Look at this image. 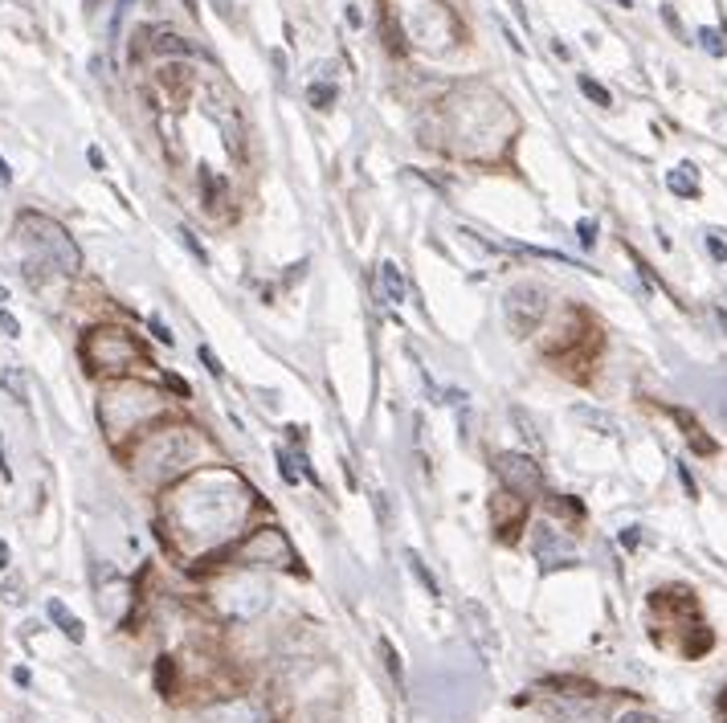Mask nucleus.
Wrapping results in <instances>:
<instances>
[{
  "label": "nucleus",
  "instance_id": "1",
  "mask_svg": "<svg viewBox=\"0 0 727 723\" xmlns=\"http://www.w3.org/2000/svg\"><path fill=\"white\" fill-rule=\"evenodd\" d=\"M249 503H254V491L242 482V475L218 466V470L188 475L176 491H168L164 515H168L172 539L188 556H197L237 536L249 515Z\"/></svg>",
  "mask_w": 727,
  "mask_h": 723
},
{
  "label": "nucleus",
  "instance_id": "2",
  "mask_svg": "<svg viewBox=\"0 0 727 723\" xmlns=\"http://www.w3.org/2000/svg\"><path fill=\"white\" fill-rule=\"evenodd\" d=\"M204 454V442L192 433V425H164V430L148 433L136 450V470L148 482H172L185 470H192Z\"/></svg>",
  "mask_w": 727,
  "mask_h": 723
},
{
  "label": "nucleus",
  "instance_id": "3",
  "mask_svg": "<svg viewBox=\"0 0 727 723\" xmlns=\"http://www.w3.org/2000/svg\"><path fill=\"white\" fill-rule=\"evenodd\" d=\"M164 409H168V400L160 397L155 388L140 385V381H119V385L103 388V397H98V421H103V430H107L110 442L143 430V425L155 421Z\"/></svg>",
  "mask_w": 727,
  "mask_h": 723
},
{
  "label": "nucleus",
  "instance_id": "4",
  "mask_svg": "<svg viewBox=\"0 0 727 723\" xmlns=\"http://www.w3.org/2000/svg\"><path fill=\"white\" fill-rule=\"evenodd\" d=\"M16 237H21V246L33 254V263L49 266V270H58V275H78V270H82V249H78V242L66 233V225H58L54 217L21 213L16 217Z\"/></svg>",
  "mask_w": 727,
  "mask_h": 723
},
{
  "label": "nucleus",
  "instance_id": "5",
  "mask_svg": "<svg viewBox=\"0 0 727 723\" xmlns=\"http://www.w3.org/2000/svg\"><path fill=\"white\" fill-rule=\"evenodd\" d=\"M213 600L230 621H258L270 609V581L258 572H233L213 588Z\"/></svg>",
  "mask_w": 727,
  "mask_h": 723
},
{
  "label": "nucleus",
  "instance_id": "6",
  "mask_svg": "<svg viewBox=\"0 0 727 723\" xmlns=\"http://www.w3.org/2000/svg\"><path fill=\"white\" fill-rule=\"evenodd\" d=\"M82 360L94 372H124L140 360V343L124 327H94L82 336Z\"/></svg>",
  "mask_w": 727,
  "mask_h": 723
},
{
  "label": "nucleus",
  "instance_id": "7",
  "mask_svg": "<svg viewBox=\"0 0 727 723\" xmlns=\"http://www.w3.org/2000/svg\"><path fill=\"white\" fill-rule=\"evenodd\" d=\"M503 315H507L511 336H536L548 315V291L536 287V282H519L503 294Z\"/></svg>",
  "mask_w": 727,
  "mask_h": 723
},
{
  "label": "nucleus",
  "instance_id": "8",
  "mask_svg": "<svg viewBox=\"0 0 727 723\" xmlns=\"http://www.w3.org/2000/svg\"><path fill=\"white\" fill-rule=\"evenodd\" d=\"M495 475L503 482V491L519 494V499H531V494L543 491V470L531 454H519V450H503L495 458Z\"/></svg>",
  "mask_w": 727,
  "mask_h": 723
},
{
  "label": "nucleus",
  "instance_id": "9",
  "mask_svg": "<svg viewBox=\"0 0 727 723\" xmlns=\"http://www.w3.org/2000/svg\"><path fill=\"white\" fill-rule=\"evenodd\" d=\"M242 564H274V569H294V548L282 527H258L254 536L237 548Z\"/></svg>",
  "mask_w": 727,
  "mask_h": 723
},
{
  "label": "nucleus",
  "instance_id": "10",
  "mask_svg": "<svg viewBox=\"0 0 727 723\" xmlns=\"http://www.w3.org/2000/svg\"><path fill=\"white\" fill-rule=\"evenodd\" d=\"M531 552H536V560H540V569H556V564H573L576 544L564 536L556 524L540 520V524L531 527Z\"/></svg>",
  "mask_w": 727,
  "mask_h": 723
},
{
  "label": "nucleus",
  "instance_id": "11",
  "mask_svg": "<svg viewBox=\"0 0 727 723\" xmlns=\"http://www.w3.org/2000/svg\"><path fill=\"white\" fill-rule=\"evenodd\" d=\"M462 621H466V633H470V642L479 646V654H499V638H495V626H491V614L482 609L479 600H462Z\"/></svg>",
  "mask_w": 727,
  "mask_h": 723
},
{
  "label": "nucleus",
  "instance_id": "12",
  "mask_svg": "<svg viewBox=\"0 0 727 723\" xmlns=\"http://www.w3.org/2000/svg\"><path fill=\"white\" fill-rule=\"evenodd\" d=\"M209 723H262V708L254 699H225L204 711Z\"/></svg>",
  "mask_w": 727,
  "mask_h": 723
},
{
  "label": "nucleus",
  "instance_id": "13",
  "mask_svg": "<svg viewBox=\"0 0 727 723\" xmlns=\"http://www.w3.org/2000/svg\"><path fill=\"white\" fill-rule=\"evenodd\" d=\"M573 417H576V421H585L588 430L605 433V438H618V433H621L618 417H613V413H601V409H593V405H573Z\"/></svg>",
  "mask_w": 727,
  "mask_h": 723
},
{
  "label": "nucleus",
  "instance_id": "14",
  "mask_svg": "<svg viewBox=\"0 0 727 723\" xmlns=\"http://www.w3.org/2000/svg\"><path fill=\"white\" fill-rule=\"evenodd\" d=\"M46 614H49V621H54V626H58V630L66 633V638H70V642H82V638H86V630H82V621H78L74 614H70V609H66L62 600H49L46 605Z\"/></svg>",
  "mask_w": 727,
  "mask_h": 723
},
{
  "label": "nucleus",
  "instance_id": "15",
  "mask_svg": "<svg viewBox=\"0 0 727 723\" xmlns=\"http://www.w3.org/2000/svg\"><path fill=\"white\" fill-rule=\"evenodd\" d=\"M666 188H670V193H675V197L695 200V197H699V176H695V164H679V168H670V176H666Z\"/></svg>",
  "mask_w": 727,
  "mask_h": 723
},
{
  "label": "nucleus",
  "instance_id": "16",
  "mask_svg": "<svg viewBox=\"0 0 727 723\" xmlns=\"http://www.w3.org/2000/svg\"><path fill=\"white\" fill-rule=\"evenodd\" d=\"M380 291H385L388 303H404L409 287H404V275L397 263H380Z\"/></svg>",
  "mask_w": 727,
  "mask_h": 723
},
{
  "label": "nucleus",
  "instance_id": "17",
  "mask_svg": "<svg viewBox=\"0 0 727 723\" xmlns=\"http://www.w3.org/2000/svg\"><path fill=\"white\" fill-rule=\"evenodd\" d=\"M404 564H409V572L418 576V585L425 588L430 597H442V588H437V576H434L430 569H425V560H421V556L413 552V548H404Z\"/></svg>",
  "mask_w": 727,
  "mask_h": 723
},
{
  "label": "nucleus",
  "instance_id": "18",
  "mask_svg": "<svg viewBox=\"0 0 727 723\" xmlns=\"http://www.w3.org/2000/svg\"><path fill=\"white\" fill-rule=\"evenodd\" d=\"M0 388L16 400V405H30V381H25V372L21 369H4L0 372Z\"/></svg>",
  "mask_w": 727,
  "mask_h": 723
},
{
  "label": "nucleus",
  "instance_id": "19",
  "mask_svg": "<svg viewBox=\"0 0 727 723\" xmlns=\"http://www.w3.org/2000/svg\"><path fill=\"white\" fill-rule=\"evenodd\" d=\"M152 49L155 54H192V46H188L180 33H172V30H152Z\"/></svg>",
  "mask_w": 727,
  "mask_h": 723
},
{
  "label": "nucleus",
  "instance_id": "20",
  "mask_svg": "<svg viewBox=\"0 0 727 723\" xmlns=\"http://www.w3.org/2000/svg\"><path fill=\"white\" fill-rule=\"evenodd\" d=\"M675 417L682 421V433H687V438L695 442L699 454H715V442H712V438H703V433H699V421H695V417H687L682 409H675Z\"/></svg>",
  "mask_w": 727,
  "mask_h": 723
},
{
  "label": "nucleus",
  "instance_id": "21",
  "mask_svg": "<svg viewBox=\"0 0 727 723\" xmlns=\"http://www.w3.org/2000/svg\"><path fill=\"white\" fill-rule=\"evenodd\" d=\"M380 654H385V666H388V675H392V683H397V691H404L401 654H397V650H392V642H388V638H380Z\"/></svg>",
  "mask_w": 727,
  "mask_h": 723
},
{
  "label": "nucleus",
  "instance_id": "22",
  "mask_svg": "<svg viewBox=\"0 0 727 723\" xmlns=\"http://www.w3.org/2000/svg\"><path fill=\"white\" fill-rule=\"evenodd\" d=\"M576 82H581V91H585V98H593L597 107H613V94L605 91V86H601V82H597V78L581 74V78H576Z\"/></svg>",
  "mask_w": 727,
  "mask_h": 723
},
{
  "label": "nucleus",
  "instance_id": "23",
  "mask_svg": "<svg viewBox=\"0 0 727 723\" xmlns=\"http://www.w3.org/2000/svg\"><path fill=\"white\" fill-rule=\"evenodd\" d=\"M176 237H180V246H185L188 254H192V258H197V263H201V266H209V249H204L201 242H197V233L188 230V225H176Z\"/></svg>",
  "mask_w": 727,
  "mask_h": 723
},
{
  "label": "nucleus",
  "instance_id": "24",
  "mask_svg": "<svg viewBox=\"0 0 727 723\" xmlns=\"http://www.w3.org/2000/svg\"><path fill=\"white\" fill-rule=\"evenodd\" d=\"M307 98H310V107L327 110L331 103H336V86H327V82H310V86H307Z\"/></svg>",
  "mask_w": 727,
  "mask_h": 723
},
{
  "label": "nucleus",
  "instance_id": "25",
  "mask_svg": "<svg viewBox=\"0 0 727 723\" xmlns=\"http://www.w3.org/2000/svg\"><path fill=\"white\" fill-rule=\"evenodd\" d=\"M699 46L707 49L712 58H724L727 54V42H724V33L719 30H699Z\"/></svg>",
  "mask_w": 727,
  "mask_h": 723
},
{
  "label": "nucleus",
  "instance_id": "26",
  "mask_svg": "<svg viewBox=\"0 0 727 723\" xmlns=\"http://www.w3.org/2000/svg\"><path fill=\"white\" fill-rule=\"evenodd\" d=\"M197 355H201V364H204V372H209V376H225V364H221L218 360V352H213V348H209V343H201V348H197Z\"/></svg>",
  "mask_w": 727,
  "mask_h": 723
},
{
  "label": "nucleus",
  "instance_id": "27",
  "mask_svg": "<svg viewBox=\"0 0 727 723\" xmlns=\"http://www.w3.org/2000/svg\"><path fill=\"white\" fill-rule=\"evenodd\" d=\"M279 475L291 482V487H298V470H294V458L286 454V450H279Z\"/></svg>",
  "mask_w": 727,
  "mask_h": 723
},
{
  "label": "nucleus",
  "instance_id": "28",
  "mask_svg": "<svg viewBox=\"0 0 727 723\" xmlns=\"http://www.w3.org/2000/svg\"><path fill=\"white\" fill-rule=\"evenodd\" d=\"M0 331H4V336H9V339H21V324H16L13 311L0 307Z\"/></svg>",
  "mask_w": 727,
  "mask_h": 723
},
{
  "label": "nucleus",
  "instance_id": "29",
  "mask_svg": "<svg viewBox=\"0 0 727 723\" xmlns=\"http://www.w3.org/2000/svg\"><path fill=\"white\" fill-rule=\"evenodd\" d=\"M576 233H581V246H585V249L597 246V225H593V221H581V225H576Z\"/></svg>",
  "mask_w": 727,
  "mask_h": 723
},
{
  "label": "nucleus",
  "instance_id": "30",
  "mask_svg": "<svg viewBox=\"0 0 727 723\" xmlns=\"http://www.w3.org/2000/svg\"><path fill=\"white\" fill-rule=\"evenodd\" d=\"M152 336L160 339V343H168V348L176 343V336H172L168 327H164V319H160V315H152Z\"/></svg>",
  "mask_w": 727,
  "mask_h": 723
},
{
  "label": "nucleus",
  "instance_id": "31",
  "mask_svg": "<svg viewBox=\"0 0 727 723\" xmlns=\"http://www.w3.org/2000/svg\"><path fill=\"white\" fill-rule=\"evenodd\" d=\"M707 249H712L715 263H727V242H719L715 233H707Z\"/></svg>",
  "mask_w": 727,
  "mask_h": 723
},
{
  "label": "nucleus",
  "instance_id": "32",
  "mask_svg": "<svg viewBox=\"0 0 727 723\" xmlns=\"http://www.w3.org/2000/svg\"><path fill=\"white\" fill-rule=\"evenodd\" d=\"M618 723H658V715H650V711H625Z\"/></svg>",
  "mask_w": 727,
  "mask_h": 723
},
{
  "label": "nucleus",
  "instance_id": "33",
  "mask_svg": "<svg viewBox=\"0 0 727 723\" xmlns=\"http://www.w3.org/2000/svg\"><path fill=\"white\" fill-rule=\"evenodd\" d=\"M679 478H682V487H687V494H691V499H699L695 478H691V470H687V466H679Z\"/></svg>",
  "mask_w": 727,
  "mask_h": 723
},
{
  "label": "nucleus",
  "instance_id": "34",
  "mask_svg": "<svg viewBox=\"0 0 727 723\" xmlns=\"http://www.w3.org/2000/svg\"><path fill=\"white\" fill-rule=\"evenodd\" d=\"M86 155H91V164H94V168H98V172L107 168V160H103V152H98V148H91V152H86Z\"/></svg>",
  "mask_w": 727,
  "mask_h": 723
},
{
  "label": "nucleus",
  "instance_id": "35",
  "mask_svg": "<svg viewBox=\"0 0 727 723\" xmlns=\"http://www.w3.org/2000/svg\"><path fill=\"white\" fill-rule=\"evenodd\" d=\"M9 478H13V475H9V462H4V442H0V482H9Z\"/></svg>",
  "mask_w": 727,
  "mask_h": 723
},
{
  "label": "nucleus",
  "instance_id": "36",
  "mask_svg": "<svg viewBox=\"0 0 727 723\" xmlns=\"http://www.w3.org/2000/svg\"><path fill=\"white\" fill-rule=\"evenodd\" d=\"M507 4H511V9H515V16H519V21H524V25H527V9H524V0H507Z\"/></svg>",
  "mask_w": 727,
  "mask_h": 723
},
{
  "label": "nucleus",
  "instance_id": "37",
  "mask_svg": "<svg viewBox=\"0 0 727 723\" xmlns=\"http://www.w3.org/2000/svg\"><path fill=\"white\" fill-rule=\"evenodd\" d=\"M168 385L176 388V393H180V397H188V385H185V381H180V376H168Z\"/></svg>",
  "mask_w": 727,
  "mask_h": 723
},
{
  "label": "nucleus",
  "instance_id": "38",
  "mask_svg": "<svg viewBox=\"0 0 727 723\" xmlns=\"http://www.w3.org/2000/svg\"><path fill=\"white\" fill-rule=\"evenodd\" d=\"M13 678H16V683H21V687H30V670H25V666H16Z\"/></svg>",
  "mask_w": 727,
  "mask_h": 723
},
{
  "label": "nucleus",
  "instance_id": "39",
  "mask_svg": "<svg viewBox=\"0 0 727 723\" xmlns=\"http://www.w3.org/2000/svg\"><path fill=\"white\" fill-rule=\"evenodd\" d=\"M0 180H4V185H9V180H13V168H9V164H4V155H0Z\"/></svg>",
  "mask_w": 727,
  "mask_h": 723
},
{
  "label": "nucleus",
  "instance_id": "40",
  "mask_svg": "<svg viewBox=\"0 0 727 723\" xmlns=\"http://www.w3.org/2000/svg\"><path fill=\"white\" fill-rule=\"evenodd\" d=\"M0 569H9V544L0 539Z\"/></svg>",
  "mask_w": 727,
  "mask_h": 723
},
{
  "label": "nucleus",
  "instance_id": "41",
  "mask_svg": "<svg viewBox=\"0 0 727 723\" xmlns=\"http://www.w3.org/2000/svg\"><path fill=\"white\" fill-rule=\"evenodd\" d=\"M719 720L727 723V687H724V695H719Z\"/></svg>",
  "mask_w": 727,
  "mask_h": 723
},
{
  "label": "nucleus",
  "instance_id": "42",
  "mask_svg": "<svg viewBox=\"0 0 727 723\" xmlns=\"http://www.w3.org/2000/svg\"><path fill=\"white\" fill-rule=\"evenodd\" d=\"M4 303H9V287H4V282H0V307H4Z\"/></svg>",
  "mask_w": 727,
  "mask_h": 723
},
{
  "label": "nucleus",
  "instance_id": "43",
  "mask_svg": "<svg viewBox=\"0 0 727 723\" xmlns=\"http://www.w3.org/2000/svg\"><path fill=\"white\" fill-rule=\"evenodd\" d=\"M618 4H621V9H634V0H618Z\"/></svg>",
  "mask_w": 727,
  "mask_h": 723
}]
</instances>
